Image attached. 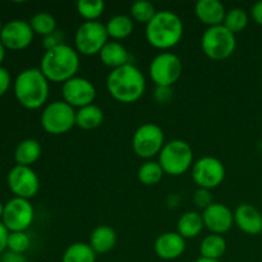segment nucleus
Wrapping results in <instances>:
<instances>
[{
    "mask_svg": "<svg viewBox=\"0 0 262 262\" xmlns=\"http://www.w3.org/2000/svg\"><path fill=\"white\" fill-rule=\"evenodd\" d=\"M41 145L37 140L27 138L18 143L14 151V160L17 165L31 166L40 159Z\"/></svg>",
    "mask_w": 262,
    "mask_h": 262,
    "instance_id": "nucleus-23",
    "label": "nucleus"
},
{
    "mask_svg": "<svg viewBox=\"0 0 262 262\" xmlns=\"http://www.w3.org/2000/svg\"><path fill=\"white\" fill-rule=\"evenodd\" d=\"M8 237H9V230L5 228L3 222H0V255H3L8 248Z\"/></svg>",
    "mask_w": 262,
    "mask_h": 262,
    "instance_id": "nucleus-39",
    "label": "nucleus"
},
{
    "mask_svg": "<svg viewBox=\"0 0 262 262\" xmlns=\"http://www.w3.org/2000/svg\"><path fill=\"white\" fill-rule=\"evenodd\" d=\"M154 251L161 260H177L186 251V239L178 232L163 233L156 238Z\"/></svg>",
    "mask_w": 262,
    "mask_h": 262,
    "instance_id": "nucleus-17",
    "label": "nucleus"
},
{
    "mask_svg": "<svg viewBox=\"0 0 262 262\" xmlns=\"http://www.w3.org/2000/svg\"><path fill=\"white\" fill-rule=\"evenodd\" d=\"M130 18L138 23H145L147 25L151 19L156 15L155 5L147 0H138L130 5Z\"/></svg>",
    "mask_w": 262,
    "mask_h": 262,
    "instance_id": "nucleus-32",
    "label": "nucleus"
},
{
    "mask_svg": "<svg viewBox=\"0 0 262 262\" xmlns=\"http://www.w3.org/2000/svg\"><path fill=\"white\" fill-rule=\"evenodd\" d=\"M32 28L26 20L14 19L5 23L0 32V41L5 49L10 50H23L33 41Z\"/></svg>",
    "mask_w": 262,
    "mask_h": 262,
    "instance_id": "nucleus-15",
    "label": "nucleus"
},
{
    "mask_svg": "<svg viewBox=\"0 0 262 262\" xmlns=\"http://www.w3.org/2000/svg\"><path fill=\"white\" fill-rule=\"evenodd\" d=\"M171 97L170 87H156L155 99L159 102H168Z\"/></svg>",
    "mask_w": 262,
    "mask_h": 262,
    "instance_id": "nucleus-38",
    "label": "nucleus"
},
{
    "mask_svg": "<svg viewBox=\"0 0 262 262\" xmlns=\"http://www.w3.org/2000/svg\"><path fill=\"white\" fill-rule=\"evenodd\" d=\"M194 13L200 22L206 25L207 28L223 25L227 15L224 4L219 0H199L194 5Z\"/></svg>",
    "mask_w": 262,
    "mask_h": 262,
    "instance_id": "nucleus-19",
    "label": "nucleus"
},
{
    "mask_svg": "<svg viewBox=\"0 0 262 262\" xmlns=\"http://www.w3.org/2000/svg\"><path fill=\"white\" fill-rule=\"evenodd\" d=\"M77 13L86 22H94L102 15L105 10V3L102 0H79L77 2Z\"/></svg>",
    "mask_w": 262,
    "mask_h": 262,
    "instance_id": "nucleus-30",
    "label": "nucleus"
},
{
    "mask_svg": "<svg viewBox=\"0 0 262 262\" xmlns=\"http://www.w3.org/2000/svg\"><path fill=\"white\" fill-rule=\"evenodd\" d=\"M251 17L255 20L257 25L262 26V0L255 3L252 5V9H251Z\"/></svg>",
    "mask_w": 262,
    "mask_h": 262,
    "instance_id": "nucleus-40",
    "label": "nucleus"
},
{
    "mask_svg": "<svg viewBox=\"0 0 262 262\" xmlns=\"http://www.w3.org/2000/svg\"><path fill=\"white\" fill-rule=\"evenodd\" d=\"M205 228L212 234H224L232 229L234 224V212L224 204L214 202L202 212Z\"/></svg>",
    "mask_w": 262,
    "mask_h": 262,
    "instance_id": "nucleus-16",
    "label": "nucleus"
},
{
    "mask_svg": "<svg viewBox=\"0 0 262 262\" xmlns=\"http://www.w3.org/2000/svg\"><path fill=\"white\" fill-rule=\"evenodd\" d=\"M204 219H202V214L197 211H187L179 217L178 224H177V229L178 233L184 238V239H191V238H196L197 235L201 234L204 230Z\"/></svg>",
    "mask_w": 262,
    "mask_h": 262,
    "instance_id": "nucleus-22",
    "label": "nucleus"
},
{
    "mask_svg": "<svg viewBox=\"0 0 262 262\" xmlns=\"http://www.w3.org/2000/svg\"><path fill=\"white\" fill-rule=\"evenodd\" d=\"M194 262H220V261L210 260V258H205V257H200V258H197V260L194 261Z\"/></svg>",
    "mask_w": 262,
    "mask_h": 262,
    "instance_id": "nucleus-42",
    "label": "nucleus"
},
{
    "mask_svg": "<svg viewBox=\"0 0 262 262\" xmlns=\"http://www.w3.org/2000/svg\"><path fill=\"white\" fill-rule=\"evenodd\" d=\"M33 219H35V210L30 200L13 197L4 205L2 222L9 233L26 232L32 225Z\"/></svg>",
    "mask_w": 262,
    "mask_h": 262,
    "instance_id": "nucleus-11",
    "label": "nucleus"
},
{
    "mask_svg": "<svg viewBox=\"0 0 262 262\" xmlns=\"http://www.w3.org/2000/svg\"><path fill=\"white\" fill-rule=\"evenodd\" d=\"M10 83H12V78H10V73L8 69L0 66V97L5 95V92L9 90Z\"/></svg>",
    "mask_w": 262,
    "mask_h": 262,
    "instance_id": "nucleus-35",
    "label": "nucleus"
},
{
    "mask_svg": "<svg viewBox=\"0 0 262 262\" xmlns=\"http://www.w3.org/2000/svg\"><path fill=\"white\" fill-rule=\"evenodd\" d=\"M184 26L181 18L170 10H160L146 25V40L152 48L169 50L183 38Z\"/></svg>",
    "mask_w": 262,
    "mask_h": 262,
    "instance_id": "nucleus-3",
    "label": "nucleus"
},
{
    "mask_svg": "<svg viewBox=\"0 0 262 262\" xmlns=\"http://www.w3.org/2000/svg\"><path fill=\"white\" fill-rule=\"evenodd\" d=\"M183 64L178 55L164 51L152 59L148 68L151 79L156 87H171L181 78Z\"/></svg>",
    "mask_w": 262,
    "mask_h": 262,
    "instance_id": "nucleus-10",
    "label": "nucleus"
},
{
    "mask_svg": "<svg viewBox=\"0 0 262 262\" xmlns=\"http://www.w3.org/2000/svg\"><path fill=\"white\" fill-rule=\"evenodd\" d=\"M205 55L214 61H222L233 55L237 48V38L224 25L209 27L201 37Z\"/></svg>",
    "mask_w": 262,
    "mask_h": 262,
    "instance_id": "nucleus-7",
    "label": "nucleus"
},
{
    "mask_svg": "<svg viewBox=\"0 0 262 262\" xmlns=\"http://www.w3.org/2000/svg\"><path fill=\"white\" fill-rule=\"evenodd\" d=\"M102 122H104V112L101 107L95 104L87 105L76 112V125L81 129H96L102 124Z\"/></svg>",
    "mask_w": 262,
    "mask_h": 262,
    "instance_id": "nucleus-24",
    "label": "nucleus"
},
{
    "mask_svg": "<svg viewBox=\"0 0 262 262\" xmlns=\"http://www.w3.org/2000/svg\"><path fill=\"white\" fill-rule=\"evenodd\" d=\"M234 223L246 234H260L262 232V212L252 205L242 204L235 209Z\"/></svg>",
    "mask_w": 262,
    "mask_h": 262,
    "instance_id": "nucleus-18",
    "label": "nucleus"
},
{
    "mask_svg": "<svg viewBox=\"0 0 262 262\" xmlns=\"http://www.w3.org/2000/svg\"><path fill=\"white\" fill-rule=\"evenodd\" d=\"M0 261L2 262H28L25 255H22V253L10 252V251H7V252L3 253L2 257H0Z\"/></svg>",
    "mask_w": 262,
    "mask_h": 262,
    "instance_id": "nucleus-37",
    "label": "nucleus"
},
{
    "mask_svg": "<svg viewBox=\"0 0 262 262\" xmlns=\"http://www.w3.org/2000/svg\"><path fill=\"white\" fill-rule=\"evenodd\" d=\"M165 145L163 129L154 123H145L136 129L132 137V148L136 155L145 160L159 156Z\"/></svg>",
    "mask_w": 262,
    "mask_h": 262,
    "instance_id": "nucleus-9",
    "label": "nucleus"
},
{
    "mask_svg": "<svg viewBox=\"0 0 262 262\" xmlns=\"http://www.w3.org/2000/svg\"><path fill=\"white\" fill-rule=\"evenodd\" d=\"M61 262H96V252L90 243L76 242L64 251Z\"/></svg>",
    "mask_w": 262,
    "mask_h": 262,
    "instance_id": "nucleus-27",
    "label": "nucleus"
},
{
    "mask_svg": "<svg viewBox=\"0 0 262 262\" xmlns=\"http://www.w3.org/2000/svg\"><path fill=\"white\" fill-rule=\"evenodd\" d=\"M3 214H4V205H3L2 202H0V219H2V217H3Z\"/></svg>",
    "mask_w": 262,
    "mask_h": 262,
    "instance_id": "nucleus-43",
    "label": "nucleus"
},
{
    "mask_svg": "<svg viewBox=\"0 0 262 262\" xmlns=\"http://www.w3.org/2000/svg\"><path fill=\"white\" fill-rule=\"evenodd\" d=\"M99 56L102 64L112 68V71L129 64V54L127 49L118 41H107L106 45L100 51Z\"/></svg>",
    "mask_w": 262,
    "mask_h": 262,
    "instance_id": "nucleus-20",
    "label": "nucleus"
},
{
    "mask_svg": "<svg viewBox=\"0 0 262 262\" xmlns=\"http://www.w3.org/2000/svg\"><path fill=\"white\" fill-rule=\"evenodd\" d=\"M117 233L109 225H99L95 228L90 235V246L97 253L110 252L117 245Z\"/></svg>",
    "mask_w": 262,
    "mask_h": 262,
    "instance_id": "nucleus-21",
    "label": "nucleus"
},
{
    "mask_svg": "<svg viewBox=\"0 0 262 262\" xmlns=\"http://www.w3.org/2000/svg\"><path fill=\"white\" fill-rule=\"evenodd\" d=\"M164 170L159 161L147 160L138 168L137 177L138 181L145 186H155L163 179Z\"/></svg>",
    "mask_w": 262,
    "mask_h": 262,
    "instance_id": "nucleus-29",
    "label": "nucleus"
},
{
    "mask_svg": "<svg viewBox=\"0 0 262 262\" xmlns=\"http://www.w3.org/2000/svg\"><path fill=\"white\" fill-rule=\"evenodd\" d=\"M109 41L106 26L99 20L86 22L84 20L76 31L74 45L77 53L81 55L92 56L100 54L106 42Z\"/></svg>",
    "mask_w": 262,
    "mask_h": 262,
    "instance_id": "nucleus-8",
    "label": "nucleus"
},
{
    "mask_svg": "<svg viewBox=\"0 0 262 262\" xmlns=\"http://www.w3.org/2000/svg\"><path fill=\"white\" fill-rule=\"evenodd\" d=\"M250 18H248L247 12L242 8H233V9L228 10L227 15L223 25L228 28L232 33L237 35V33L242 32L246 30L248 26Z\"/></svg>",
    "mask_w": 262,
    "mask_h": 262,
    "instance_id": "nucleus-31",
    "label": "nucleus"
},
{
    "mask_svg": "<svg viewBox=\"0 0 262 262\" xmlns=\"http://www.w3.org/2000/svg\"><path fill=\"white\" fill-rule=\"evenodd\" d=\"M192 179L199 188H216L225 179L224 164L214 156H204L192 166Z\"/></svg>",
    "mask_w": 262,
    "mask_h": 262,
    "instance_id": "nucleus-12",
    "label": "nucleus"
},
{
    "mask_svg": "<svg viewBox=\"0 0 262 262\" xmlns=\"http://www.w3.org/2000/svg\"><path fill=\"white\" fill-rule=\"evenodd\" d=\"M50 86L40 68H28L20 72L14 81V95L26 109L36 110L46 104Z\"/></svg>",
    "mask_w": 262,
    "mask_h": 262,
    "instance_id": "nucleus-4",
    "label": "nucleus"
},
{
    "mask_svg": "<svg viewBox=\"0 0 262 262\" xmlns=\"http://www.w3.org/2000/svg\"><path fill=\"white\" fill-rule=\"evenodd\" d=\"M79 54L67 43L45 51L40 63V71L49 82L64 83L76 77L79 69Z\"/></svg>",
    "mask_w": 262,
    "mask_h": 262,
    "instance_id": "nucleus-2",
    "label": "nucleus"
},
{
    "mask_svg": "<svg viewBox=\"0 0 262 262\" xmlns=\"http://www.w3.org/2000/svg\"><path fill=\"white\" fill-rule=\"evenodd\" d=\"M61 96L63 101L72 107L81 109L94 102L96 97V89L90 79L76 76L64 82L61 86Z\"/></svg>",
    "mask_w": 262,
    "mask_h": 262,
    "instance_id": "nucleus-14",
    "label": "nucleus"
},
{
    "mask_svg": "<svg viewBox=\"0 0 262 262\" xmlns=\"http://www.w3.org/2000/svg\"><path fill=\"white\" fill-rule=\"evenodd\" d=\"M8 187L15 197L30 200L40 191V179L31 166L15 165L8 173Z\"/></svg>",
    "mask_w": 262,
    "mask_h": 262,
    "instance_id": "nucleus-13",
    "label": "nucleus"
},
{
    "mask_svg": "<svg viewBox=\"0 0 262 262\" xmlns=\"http://www.w3.org/2000/svg\"><path fill=\"white\" fill-rule=\"evenodd\" d=\"M4 58H5V48H4V45H3L2 41H0V64L3 63Z\"/></svg>",
    "mask_w": 262,
    "mask_h": 262,
    "instance_id": "nucleus-41",
    "label": "nucleus"
},
{
    "mask_svg": "<svg viewBox=\"0 0 262 262\" xmlns=\"http://www.w3.org/2000/svg\"><path fill=\"white\" fill-rule=\"evenodd\" d=\"M30 26L35 35H40L42 37L53 35L56 32V19L46 12L36 13L30 19Z\"/></svg>",
    "mask_w": 262,
    "mask_h": 262,
    "instance_id": "nucleus-28",
    "label": "nucleus"
},
{
    "mask_svg": "<svg viewBox=\"0 0 262 262\" xmlns=\"http://www.w3.org/2000/svg\"><path fill=\"white\" fill-rule=\"evenodd\" d=\"M31 239L26 232L9 233L8 237V251L15 253H25L30 248Z\"/></svg>",
    "mask_w": 262,
    "mask_h": 262,
    "instance_id": "nucleus-33",
    "label": "nucleus"
},
{
    "mask_svg": "<svg viewBox=\"0 0 262 262\" xmlns=\"http://www.w3.org/2000/svg\"><path fill=\"white\" fill-rule=\"evenodd\" d=\"M193 202L197 207H200V209L202 210L207 209L210 205L214 204L210 189H205V188L197 189L193 194Z\"/></svg>",
    "mask_w": 262,
    "mask_h": 262,
    "instance_id": "nucleus-34",
    "label": "nucleus"
},
{
    "mask_svg": "<svg viewBox=\"0 0 262 262\" xmlns=\"http://www.w3.org/2000/svg\"><path fill=\"white\" fill-rule=\"evenodd\" d=\"M106 89L110 96L122 104H133L143 96L146 78L133 64H125L113 69L106 78Z\"/></svg>",
    "mask_w": 262,
    "mask_h": 262,
    "instance_id": "nucleus-1",
    "label": "nucleus"
},
{
    "mask_svg": "<svg viewBox=\"0 0 262 262\" xmlns=\"http://www.w3.org/2000/svg\"><path fill=\"white\" fill-rule=\"evenodd\" d=\"M225 252H227V241L223 235L211 233L201 241V245H200L201 257L220 261Z\"/></svg>",
    "mask_w": 262,
    "mask_h": 262,
    "instance_id": "nucleus-26",
    "label": "nucleus"
},
{
    "mask_svg": "<svg viewBox=\"0 0 262 262\" xmlns=\"http://www.w3.org/2000/svg\"><path fill=\"white\" fill-rule=\"evenodd\" d=\"M0 262H2V261H0Z\"/></svg>",
    "mask_w": 262,
    "mask_h": 262,
    "instance_id": "nucleus-45",
    "label": "nucleus"
},
{
    "mask_svg": "<svg viewBox=\"0 0 262 262\" xmlns=\"http://www.w3.org/2000/svg\"><path fill=\"white\" fill-rule=\"evenodd\" d=\"M3 27H4V25H3V23H2V22H0V32H2Z\"/></svg>",
    "mask_w": 262,
    "mask_h": 262,
    "instance_id": "nucleus-44",
    "label": "nucleus"
},
{
    "mask_svg": "<svg viewBox=\"0 0 262 262\" xmlns=\"http://www.w3.org/2000/svg\"><path fill=\"white\" fill-rule=\"evenodd\" d=\"M159 164L165 174L179 177L193 166V150L183 140L169 141L159 154Z\"/></svg>",
    "mask_w": 262,
    "mask_h": 262,
    "instance_id": "nucleus-5",
    "label": "nucleus"
},
{
    "mask_svg": "<svg viewBox=\"0 0 262 262\" xmlns=\"http://www.w3.org/2000/svg\"><path fill=\"white\" fill-rule=\"evenodd\" d=\"M42 129L51 136H61L76 127V110L63 100L45 105L40 117Z\"/></svg>",
    "mask_w": 262,
    "mask_h": 262,
    "instance_id": "nucleus-6",
    "label": "nucleus"
},
{
    "mask_svg": "<svg viewBox=\"0 0 262 262\" xmlns=\"http://www.w3.org/2000/svg\"><path fill=\"white\" fill-rule=\"evenodd\" d=\"M43 48L46 49V51L48 50H51V49L56 48V46L61 45V43H64L63 41H61V38L59 37V35L56 32H54L53 35L50 36H46V37H43Z\"/></svg>",
    "mask_w": 262,
    "mask_h": 262,
    "instance_id": "nucleus-36",
    "label": "nucleus"
},
{
    "mask_svg": "<svg viewBox=\"0 0 262 262\" xmlns=\"http://www.w3.org/2000/svg\"><path fill=\"white\" fill-rule=\"evenodd\" d=\"M106 31L109 37L114 41L124 40L128 36L132 35L135 28V20L125 14H117L107 20Z\"/></svg>",
    "mask_w": 262,
    "mask_h": 262,
    "instance_id": "nucleus-25",
    "label": "nucleus"
}]
</instances>
